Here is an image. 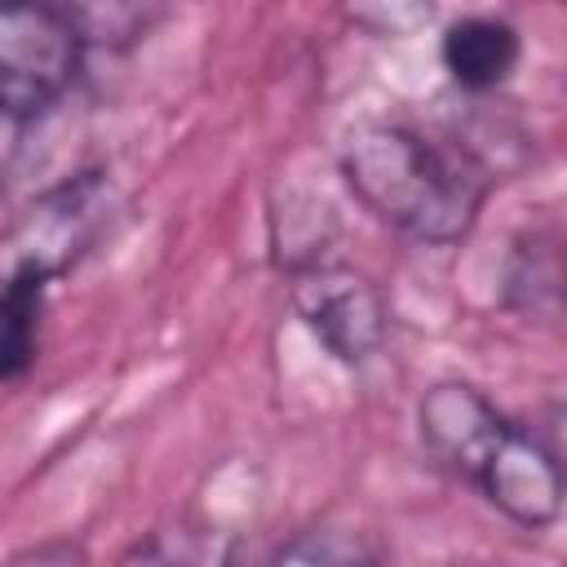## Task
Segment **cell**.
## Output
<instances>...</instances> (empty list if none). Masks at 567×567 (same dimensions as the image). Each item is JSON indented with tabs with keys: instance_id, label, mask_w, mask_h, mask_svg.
Segmentation results:
<instances>
[{
	"instance_id": "obj_1",
	"label": "cell",
	"mask_w": 567,
	"mask_h": 567,
	"mask_svg": "<svg viewBox=\"0 0 567 567\" xmlns=\"http://www.w3.org/2000/svg\"><path fill=\"white\" fill-rule=\"evenodd\" d=\"M416 434L425 456L456 483L474 487L492 509L527 532H545L563 514L558 452L509 421L478 385L434 381L416 403Z\"/></svg>"
},
{
	"instance_id": "obj_2",
	"label": "cell",
	"mask_w": 567,
	"mask_h": 567,
	"mask_svg": "<svg viewBox=\"0 0 567 567\" xmlns=\"http://www.w3.org/2000/svg\"><path fill=\"white\" fill-rule=\"evenodd\" d=\"M350 195L390 230L416 244H461L487 199V173L474 155L447 151L412 124L368 120L341 142Z\"/></svg>"
},
{
	"instance_id": "obj_3",
	"label": "cell",
	"mask_w": 567,
	"mask_h": 567,
	"mask_svg": "<svg viewBox=\"0 0 567 567\" xmlns=\"http://www.w3.org/2000/svg\"><path fill=\"white\" fill-rule=\"evenodd\" d=\"M84 31L62 4H0V115H44L80 75Z\"/></svg>"
},
{
	"instance_id": "obj_4",
	"label": "cell",
	"mask_w": 567,
	"mask_h": 567,
	"mask_svg": "<svg viewBox=\"0 0 567 567\" xmlns=\"http://www.w3.org/2000/svg\"><path fill=\"white\" fill-rule=\"evenodd\" d=\"M288 297L297 319L310 328V337L346 368H363L372 354H381L390 332V310L372 275L346 261H297L288 266Z\"/></svg>"
},
{
	"instance_id": "obj_5",
	"label": "cell",
	"mask_w": 567,
	"mask_h": 567,
	"mask_svg": "<svg viewBox=\"0 0 567 567\" xmlns=\"http://www.w3.org/2000/svg\"><path fill=\"white\" fill-rule=\"evenodd\" d=\"M106 204H111V190H106L102 173H75L58 190H49L40 199V208H31V217H27L31 239L22 244L18 257L44 266L58 279L97 239V230L106 221Z\"/></svg>"
},
{
	"instance_id": "obj_6",
	"label": "cell",
	"mask_w": 567,
	"mask_h": 567,
	"mask_svg": "<svg viewBox=\"0 0 567 567\" xmlns=\"http://www.w3.org/2000/svg\"><path fill=\"white\" fill-rule=\"evenodd\" d=\"M439 58H443V71L452 75L456 89L492 93V89H501L514 75V66L523 58V35L505 18L465 13V18L443 27Z\"/></svg>"
},
{
	"instance_id": "obj_7",
	"label": "cell",
	"mask_w": 567,
	"mask_h": 567,
	"mask_svg": "<svg viewBox=\"0 0 567 567\" xmlns=\"http://www.w3.org/2000/svg\"><path fill=\"white\" fill-rule=\"evenodd\" d=\"M49 284H53V275L22 257L0 279V385L22 381L40 359Z\"/></svg>"
},
{
	"instance_id": "obj_8",
	"label": "cell",
	"mask_w": 567,
	"mask_h": 567,
	"mask_svg": "<svg viewBox=\"0 0 567 567\" xmlns=\"http://www.w3.org/2000/svg\"><path fill=\"white\" fill-rule=\"evenodd\" d=\"M501 297L509 310L532 319H558L563 301V261H558V230H527L514 239L505 257Z\"/></svg>"
},
{
	"instance_id": "obj_9",
	"label": "cell",
	"mask_w": 567,
	"mask_h": 567,
	"mask_svg": "<svg viewBox=\"0 0 567 567\" xmlns=\"http://www.w3.org/2000/svg\"><path fill=\"white\" fill-rule=\"evenodd\" d=\"M115 567H235V545L204 523H168L137 536Z\"/></svg>"
},
{
	"instance_id": "obj_10",
	"label": "cell",
	"mask_w": 567,
	"mask_h": 567,
	"mask_svg": "<svg viewBox=\"0 0 567 567\" xmlns=\"http://www.w3.org/2000/svg\"><path fill=\"white\" fill-rule=\"evenodd\" d=\"M261 567H377L368 545L337 527H310L288 536Z\"/></svg>"
},
{
	"instance_id": "obj_11",
	"label": "cell",
	"mask_w": 567,
	"mask_h": 567,
	"mask_svg": "<svg viewBox=\"0 0 567 567\" xmlns=\"http://www.w3.org/2000/svg\"><path fill=\"white\" fill-rule=\"evenodd\" d=\"M0 567H89V549L75 536H53V540H40V545L9 554Z\"/></svg>"
}]
</instances>
